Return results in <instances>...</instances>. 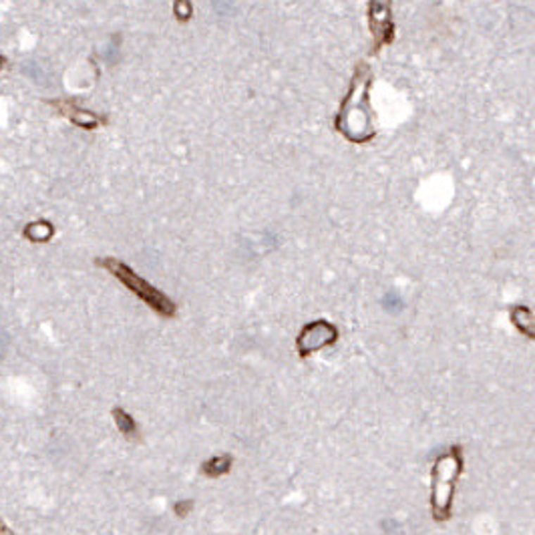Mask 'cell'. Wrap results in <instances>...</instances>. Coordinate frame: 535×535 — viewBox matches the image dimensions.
<instances>
[{
	"mask_svg": "<svg viewBox=\"0 0 535 535\" xmlns=\"http://www.w3.org/2000/svg\"><path fill=\"white\" fill-rule=\"evenodd\" d=\"M51 105H55L61 115L69 117L70 121L77 127H81V129H89V131H91V129L99 127V123L105 121V119H99L97 115H93V113L79 109L77 103H75L73 99H70V101H65V99H61V101H51Z\"/></svg>",
	"mask_w": 535,
	"mask_h": 535,
	"instance_id": "cell-6",
	"label": "cell"
},
{
	"mask_svg": "<svg viewBox=\"0 0 535 535\" xmlns=\"http://www.w3.org/2000/svg\"><path fill=\"white\" fill-rule=\"evenodd\" d=\"M194 509V501L191 499H185V501H177L175 505H173V511H175V515L180 517V520H185L187 515H189V511Z\"/></svg>",
	"mask_w": 535,
	"mask_h": 535,
	"instance_id": "cell-10",
	"label": "cell"
},
{
	"mask_svg": "<svg viewBox=\"0 0 535 535\" xmlns=\"http://www.w3.org/2000/svg\"><path fill=\"white\" fill-rule=\"evenodd\" d=\"M463 469L461 449H451L441 455L433 465V483H431V513L435 521H449L453 515V497L455 485Z\"/></svg>",
	"mask_w": 535,
	"mask_h": 535,
	"instance_id": "cell-2",
	"label": "cell"
},
{
	"mask_svg": "<svg viewBox=\"0 0 535 535\" xmlns=\"http://www.w3.org/2000/svg\"><path fill=\"white\" fill-rule=\"evenodd\" d=\"M97 264L101 268H105V270H109L117 280L123 282L133 294L139 296L141 300L149 308H153L157 314H161L165 318L175 316V310H177L175 302L163 294L161 290H157L155 286H151L145 278H141L139 274H135V270L127 266L125 262H121L117 258H101V260H97Z\"/></svg>",
	"mask_w": 535,
	"mask_h": 535,
	"instance_id": "cell-3",
	"label": "cell"
},
{
	"mask_svg": "<svg viewBox=\"0 0 535 535\" xmlns=\"http://www.w3.org/2000/svg\"><path fill=\"white\" fill-rule=\"evenodd\" d=\"M173 8H175V14H177V16H180L182 20H187V18L191 16V6H189L187 2H182V4H175Z\"/></svg>",
	"mask_w": 535,
	"mask_h": 535,
	"instance_id": "cell-11",
	"label": "cell"
},
{
	"mask_svg": "<svg viewBox=\"0 0 535 535\" xmlns=\"http://www.w3.org/2000/svg\"><path fill=\"white\" fill-rule=\"evenodd\" d=\"M368 23H370V30L374 34V51H379L380 44L391 41L393 37V27H391V20H389V8L384 4H370L368 6Z\"/></svg>",
	"mask_w": 535,
	"mask_h": 535,
	"instance_id": "cell-5",
	"label": "cell"
},
{
	"mask_svg": "<svg viewBox=\"0 0 535 535\" xmlns=\"http://www.w3.org/2000/svg\"><path fill=\"white\" fill-rule=\"evenodd\" d=\"M338 340V328L328 320H314L302 328L296 338V351L300 356H310L314 352L332 346Z\"/></svg>",
	"mask_w": 535,
	"mask_h": 535,
	"instance_id": "cell-4",
	"label": "cell"
},
{
	"mask_svg": "<svg viewBox=\"0 0 535 535\" xmlns=\"http://www.w3.org/2000/svg\"><path fill=\"white\" fill-rule=\"evenodd\" d=\"M113 419H115L117 429L121 431V435L125 436V439H131V441H137V439H139L137 422H135V419H133L127 410H123L121 407H115L113 408Z\"/></svg>",
	"mask_w": 535,
	"mask_h": 535,
	"instance_id": "cell-7",
	"label": "cell"
},
{
	"mask_svg": "<svg viewBox=\"0 0 535 535\" xmlns=\"http://www.w3.org/2000/svg\"><path fill=\"white\" fill-rule=\"evenodd\" d=\"M55 234V227L49 222H34V224H28L23 232V236L30 241H37V244H42V241H49Z\"/></svg>",
	"mask_w": 535,
	"mask_h": 535,
	"instance_id": "cell-9",
	"label": "cell"
},
{
	"mask_svg": "<svg viewBox=\"0 0 535 535\" xmlns=\"http://www.w3.org/2000/svg\"><path fill=\"white\" fill-rule=\"evenodd\" d=\"M232 465H234L232 455H215V457H211L201 465V473L206 477H222L225 473H229Z\"/></svg>",
	"mask_w": 535,
	"mask_h": 535,
	"instance_id": "cell-8",
	"label": "cell"
},
{
	"mask_svg": "<svg viewBox=\"0 0 535 535\" xmlns=\"http://www.w3.org/2000/svg\"><path fill=\"white\" fill-rule=\"evenodd\" d=\"M368 87H370V73L360 63L354 70L351 89L336 115V129L352 143H366L374 137L372 111L368 105Z\"/></svg>",
	"mask_w": 535,
	"mask_h": 535,
	"instance_id": "cell-1",
	"label": "cell"
}]
</instances>
